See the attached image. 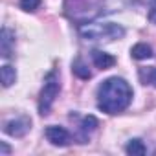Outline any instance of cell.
Here are the masks:
<instances>
[{
	"label": "cell",
	"instance_id": "277c9868",
	"mask_svg": "<svg viewBox=\"0 0 156 156\" xmlns=\"http://www.w3.org/2000/svg\"><path fill=\"white\" fill-rule=\"evenodd\" d=\"M31 129V119L28 116H17L9 121L4 123V132L13 136V138H22L30 132Z\"/></svg>",
	"mask_w": 156,
	"mask_h": 156
},
{
	"label": "cell",
	"instance_id": "8fae6325",
	"mask_svg": "<svg viewBox=\"0 0 156 156\" xmlns=\"http://www.w3.org/2000/svg\"><path fill=\"white\" fill-rule=\"evenodd\" d=\"M130 53H132V57H134V59L143 61V59L152 57V48H151L147 42H138V44H134V46H132Z\"/></svg>",
	"mask_w": 156,
	"mask_h": 156
},
{
	"label": "cell",
	"instance_id": "7a4b0ae2",
	"mask_svg": "<svg viewBox=\"0 0 156 156\" xmlns=\"http://www.w3.org/2000/svg\"><path fill=\"white\" fill-rule=\"evenodd\" d=\"M79 31L87 41H116L125 37V28L116 22H90L81 26Z\"/></svg>",
	"mask_w": 156,
	"mask_h": 156
},
{
	"label": "cell",
	"instance_id": "4fadbf2b",
	"mask_svg": "<svg viewBox=\"0 0 156 156\" xmlns=\"http://www.w3.org/2000/svg\"><path fill=\"white\" fill-rule=\"evenodd\" d=\"M72 72L77 75V77H81V79H90V70L87 68V64L81 61V59H75L73 62H72Z\"/></svg>",
	"mask_w": 156,
	"mask_h": 156
},
{
	"label": "cell",
	"instance_id": "8992f818",
	"mask_svg": "<svg viewBox=\"0 0 156 156\" xmlns=\"http://www.w3.org/2000/svg\"><path fill=\"white\" fill-rule=\"evenodd\" d=\"M46 138L51 145H57V147H66L70 145L72 138H70V132L64 129V127H57V125H50L46 129Z\"/></svg>",
	"mask_w": 156,
	"mask_h": 156
},
{
	"label": "cell",
	"instance_id": "ba28073f",
	"mask_svg": "<svg viewBox=\"0 0 156 156\" xmlns=\"http://www.w3.org/2000/svg\"><path fill=\"white\" fill-rule=\"evenodd\" d=\"M13 42H15L13 33L8 28H4L2 33H0V51H2V57L4 59H9L11 57V53H13Z\"/></svg>",
	"mask_w": 156,
	"mask_h": 156
},
{
	"label": "cell",
	"instance_id": "3957f363",
	"mask_svg": "<svg viewBox=\"0 0 156 156\" xmlns=\"http://www.w3.org/2000/svg\"><path fill=\"white\" fill-rule=\"evenodd\" d=\"M59 92H61L59 72L53 68V70H50V72L46 73V77H44V87H42L41 96H39V112H41V116L50 114L51 105L55 103Z\"/></svg>",
	"mask_w": 156,
	"mask_h": 156
},
{
	"label": "cell",
	"instance_id": "9a60e30c",
	"mask_svg": "<svg viewBox=\"0 0 156 156\" xmlns=\"http://www.w3.org/2000/svg\"><path fill=\"white\" fill-rule=\"evenodd\" d=\"M149 20L152 24H156V0H151V6H149Z\"/></svg>",
	"mask_w": 156,
	"mask_h": 156
},
{
	"label": "cell",
	"instance_id": "6da1fadb",
	"mask_svg": "<svg viewBox=\"0 0 156 156\" xmlns=\"http://www.w3.org/2000/svg\"><path fill=\"white\" fill-rule=\"evenodd\" d=\"M132 101V88L123 77H108L98 88V108L107 114L123 112Z\"/></svg>",
	"mask_w": 156,
	"mask_h": 156
},
{
	"label": "cell",
	"instance_id": "2e32d148",
	"mask_svg": "<svg viewBox=\"0 0 156 156\" xmlns=\"http://www.w3.org/2000/svg\"><path fill=\"white\" fill-rule=\"evenodd\" d=\"M0 147H2V156H6V154H9V147L2 141V143H0Z\"/></svg>",
	"mask_w": 156,
	"mask_h": 156
},
{
	"label": "cell",
	"instance_id": "7c38bea8",
	"mask_svg": "<svg viewBox=\"0 0 156 156\" xmlns=\"http://www.w3.org/2000/svg\"><path fill=\"white\" fill-rule=\"evenodd\" d=\"M125 151H127V154H132V156H143V154L147 152V147L143 145L141 140L134 138V140H130V141L127 143Z\"/></svg>",
	"mask_w": 156,
	"mask_h": 156
},
{
	"label": "cell",
	"instance_id": "30bf717a",
	"mask_svg": "<svg viewBox=\"0 0 156 156\" xmlns=\"http://www.w3.org/2000/svg\"><path fill=\"white\" fill-rule=\"evenodd\" d=\"M0 79H2L4 88H9L17 81V72H15V68L9 66V64H4L2 68H0Z\"/></svg>",
	"mask_w": 156,
	"mask_h": 156
},
{
	"label": "cell",
	"instance_id": "5bb4252c",
	"mask_svg": "<svg viewBox=\"0 0 156 156\" xmlns=\"http://www.w3.org/2000/svg\"><path fill=\"white\" fill-rule=\"evenodd\" d=\"M41 6V0H20V9L24 11H35Z\"/></svg>",
	"mask_w": 156,
	"mask_h": 156
},
{
	"label": "cell",
	"instance_id": "52a82bcc",
	"mask_svg": "<svg viewBox=\"0 0 156 156\" xmlns=\"http://www.w3.org/2000/svg\"><path fill=\"white\" fill-rule=\"evenodd\" d=\"M92 62L96 68L99 70H108L116 64V57L107 53V51H99V50H94L92 51Z\"/></svg>",
	"mask_w": 156,
	"mask_h": 156
},
{
	"label": "cell",
	"instance_id": "9c48e42d",
	"mask_svg": "<svg viewBox=\"0 0 156 156\" xmlns=\"http://www.w3.org/2000/svg\"><path fill=\"white\" fill-rule=\"evenodd\" d=\"M138 77L143 85L156 88V66H143L138 70Z\"/></svg>",
	"mask_w": 156,
	"mask_h": 156
},
{
	"label": "cell",
	"instance_id": "5b68a950",
	"mask_svg": "<svg viewBox=\"0 0 156 156\" xmlns=\"http://www.w3.org/2000/svg\"><path fill=\"white\" fill-rule=\"evenodd\" d=\"M98 119L94 116H83L79 119V125H77V134H75V140L77 143H87L92 136V132L98 129Z\"/></svg>",
	"mask_w": 156,
	"mask_h": 156
}]
</instances>
